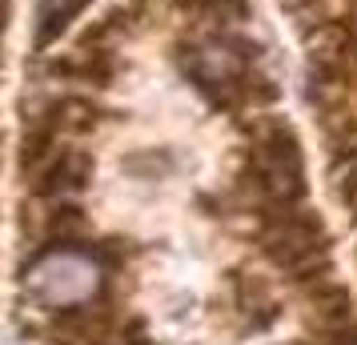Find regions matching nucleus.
I'll return each mask as SVG.
<instances>
[{"instance_id": "nucleus-1", "label": "nucleus", "mask_w": 357, "mask_h": 345, "mask_svg": "<svg viewBox=\"0 0 357 345\" xmlns=\"http://www.w3.org/2000/svg\"><path fill=\"white\" fill-rule=\"evenodd\" d=\"M257 241H261V253L297 285H313V281L329 277V265H333L329 229H325L321 217L301 209V205L261 213Z\"/></svg>"}, {"instance_id": "nucleus-2", "label": "nucleus", "mask_w": 357, "mask_h": 345, "mask_svg": "<svg viewBox=\"0 0 357 345\" xmlns=\"http://www.w3.org/2000/svg\"><path fill=\"white\" fill-rule=\"evenodd\" d=\"M105 273L109 265L97 257V249H77V245H52L40 249L20 273L24 297L40 309H68L81 301L105 297Z\"/></svg>"}, {"instance_id": "nucleus-3", "label": "nucleus", "mask_w": 357, "mask_h": 345, "mask_svg": "<svg viewBox=\"0 0 357 345\" xmlns=\"http://www.w3.org/2000/svg\"><path fill=\"white\" fill-rule=\"evenodd\" d=\"M245 181L253 185V197H257L261 213L301 205V197H305V157H301L297 132L285 121L261 125L253 132Z\"/></svg>"}, {"instance_id": "nucleus-4", "label": "nucleus", "mask_w": 357, "mask_h": 345, "mask_svg": "<svg viewBox=\"0 0 357 345\" xmlns=\"http://www.w3.org/2000/svg\"><path fill=\"white\" fill-rule=\"evenodd\" d=\"M185 72L213 105L237 109L241 100L253 97L249 56L241 52V45H233L225 36H205V40L189 45L185 49Z\"/></svg>"}, {"instance_id": "nucleus-5", "label": "nucleus", "mask_w": 357, "mask_h": 345, "mask_svg": "<svg viewBox=\"0 0 357 345\" xmlns=\"http://www.w3.org/2000/svg\"><path fill=\"white\" fill-rule=\"evenodd\" d=\"M29 181H33V193L40 201H65L93 181V161L81 148H56L40 169L29 173Z\"/></svg>"}, {"instance_id": "nucleus-6", "label": "nucleus", "mask_w": 357, "mask_h": 345, "mask_svg": "<svg viewBox=\"0 0 357 345\" xmlns=\"http://www.w3.org/2000/svg\"><path fill=\"white\" fill-rule=\"evenodd\" d=\"M229 297H233V309L241 313L245 329H269L277 321V293L269 289V281L257 277V273H249V269H233L229 273Z\"/></svg>"}, {"instance_id": "nucleus-7", "label": "nucleus", "mask_w": 357, "mask_h": 345, "mask_svg": "<svg viewBox=\"0 0 357 345\" xmlns=\"http://www.w3.org/2000/svg\"><path fill=\"white\" fill-rule=\"evenodd\" d=\"M84 4H89V0H40V45H49L52 36L77 17Z\"/></svg>"}, {"instance_id": "nucleus-8", "label": "nucleus", "mask_w": 357, "mask_h": 345, "mask_svg": "<svg viewBox=\"0 0 357 345\" xmlns=\"http://www.w3.org/2000/svg\"><path fill=\"white\" fill-rule=\"evenodd\" d=\"M317 345H357V325H345V329H333V333H321Z\"/></svg>"}, {"instance_id": "nucleus-9", "label": "nucleus", "mask_w": 357, "mask_h": 345, "mask_svg": "<svg viewBox=\"0 0 357 345\" xmlns=\"http://www.w3.org/2000/svg\"><path fill=\"white\" fill-rule=\"evenodd\" d=\"M121 345H157V342H149L145 333H141V325H132V333H129V337H125Z\"/></svg>"}, {"instance_id": "nucleus-10", "label": "nucleus", "mask_w": 357, "mask_h": 345, "mask_svg": "<svg viewBox=\"0 0 357 345\" xmlns=\"http://www.w3.org/2000/svg\"><path fill=\"white\" fill-rule=\"evenodd\" d=\"M4 24H8V0H0V33H4Z\"/></svg>"}, {"instance_id": "nucleus-11", "label": "nucleus", "mask_w": 357, "mask_h": 345, "mask_svg": "<svg viewBox=\"0 0 357 345\" xmlns=\"http://www.w3.org/2000/svg\"><path fill=\"white\" fill-rule=\"evenodd\" d=\"M185 4H201V0H185Z\"/></svg>"}]
</instances>
